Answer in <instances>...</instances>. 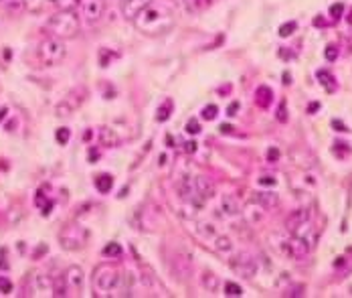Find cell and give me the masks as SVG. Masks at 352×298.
<instances>
[{
    "label": "cell",
    "mask_w": 352,
    "mask_h": 298,
    "mask_svg": "<svg viewBox=\"0 0 352 298\" xmlns=\"http://www.w3.org/2000/svg\"><path fill=\"white\" fill-rule=\"evenodd\" d=\"M53 7L57 11H75V7H79V0H53Z\"/></svg>",
    "instance_id": "cell-27"
},
{
    "label": "cell",
    "mask_w": 352,
    "mask_h": 298,
    "mask_svg": "<svg viewBox=\"0 0 352 298\" xmlns=\"http://www.w3.org/2000/svg\"><path fill=\"white\" fill-rule=\"evenodd\" d=\"M194 187H196V199H194V207H202L204 201H208L215 195V185L210 183L206 177H196L194 179Z\"/></svg>",
    "instance_id": "cell-11"
},
{
    "label": "cell",
    "mask_w": 352,
    "mask_h": 298,
    "mask_svg": "<svg viewBox=\"0 0 352 298\" xmlns=\"http://www.w3.org/2000/svg\"><path fill=\"white\" fill-rule=\"evenodd\" d=\"M237 110H239V104H237V102H233V104L229 106V110H227V114H229V116L233 118V116H237V114H235Z\"/></svg>",
    "instance_id": "cell-42"
},
{
    "label": "cell",
    "mask_w": 352,
    "mask_h": 298,
    "mask_svg": "<svg viewBox=\"0 0 352 298\" xmlns=\"http://www.w3.org/2000/svg\"><path fill=\"white\" fill-rule=\"evenodd\" d=\"M271 102H273V92H271V88L259 86V88L255 90V104H257L259 108H269Z\"/></svg>",
    "instance_id": "cell-19"
},
{
    "label": "cell",
    "mask_w": 352,
    "mask_h": 298,
    "mask_svg": "<svg viewBox=\"0 0 352 298\" xmlns=\"http://www.w3.org/2000/svg\"><path fill=\"white\" fill-rule=\"evenodd\" d=\"M275 177H271V175H263V177H259L257 179V185H261V187H275Z\"/></svg>",
    "instance_id": "cell-35"
},
{
    "label": "cell",
    "mask_w": 352,
    "mask_h": 298,
    "mask_svg": "<svg viewBox=\"0 0 352 298\" xmlns=\"http://www.w3.org/2000/svg\"><path fill=\"white\" fill-rule=\"evenodd\" d=\"M277 120L279 122H286L288 116H286V104H279V110H277Z\"/></svg>",
    "instance_id": "cell-41"
},
{
    "label": "cell",
    "mask_w": 352,
    "mask_h": 298,
    "mask_svg": "<svg viewBox=\"0 0 352 298\" xmlns=\"http://www.w3.org/2000/svg\"><path fill=\"white\" fill-rule=\"evenodd\" d=\"M67 55V49H65V43L63 39H57V37H47L39 43L37 47V57L43 65H59Z\"/></svg>",
    "instance_id": "cell-4"
},
{
    "label": "cell",
    "mask_w": 352,
    "mask_h": 298,
    "mask_svg": "<svg viewBox=\"0 0 352 298\" xmlns=\"http://www.w3.org/2000/svg\"><path fill=\"white\" fill-rule=\"evenodd\" d=\"M5 3H7V0H0V5H5Z\"/></svg>",
    "instance_id": "cell-48"
},
{
    "label": "cell",
    "mask_w": 352,
    "mask_h": 298,
    "mask_svg": "<svg viewBox=\"0 0 352 298\" xmlns=\"http://www.w3.org/2000/svg\"><path fill=\"white\" fill-rule=\"evenodd\" d=\"M255 201L265 211H269V209H275L279 205V195L275 191H259V193H255Z\"/></svg>",
    "instance_id": "cell-16"
},
{
    "label": "cell",
    "mask_w": 352,
    "mask_h": 298,
    "mask_svg": "<svg viewBox=\"0 0 352 298\" xmlns=\"http://www.w3.org/2000/svg\"><path fill=\"white\" fill-rule=\"evenodd\" d=\"M87 238H89L87 230L77 226V223H67V226L59 232V244L63 250H69V252H75V250L83 248Z\"/></svg>",
    "instance_id": "cell-5"
},
{
    "label": "cell",
    "mask_w": 352,
    "mask_h": 298,
    "mask_svg": "<svg viewBox=\"0 0 352 298\" xmlns=\"http://www.w3.org/2000/svg\"><path fill=\"white\" fill-rule=\"evenodd\" d=\"M79 11H81V19L93 25L105 13V0H79Z\"/></svg>",
    "instance_id": "cell-8"
},
{
    "label": "cell",
    "mask_w": 352,
    "mask_h": 298,
    "mask_svg": "<svg viewBox=\"0 0 352 298\" xmlns=\"http://www.w3.org/2000/svg\"><path fill=\"white\" fill-rule=\"evenodd\" d=\"M231 130H233V128H231V126H225V124H223V126H221V132H223V134H229V132H231Z\"/></svg>",
    "instance_id": "cell-45"
},
{
    "label": "cell",
    "mask_w": 352,
    "mask_h": 298,
    "mask_svg": "<svg viewBox=\"0 0 352 298\" xmlns=\"http://www.w3.org/2000/svg\"><path fill=\"white\" fill-rule=\"evenodd\" d=\"M277 159H279V151H277V148H269V151H267V161L275 163Z\"/></svg>",
    "instance_id": "cell-40"
},
{
    "label": "cell",
    "mask_w": 352,
    "mask_h": 298,
    "mask_svg": "<svg viewBox=\"0 0 352 298\" xmlns=\"http://www.w3.org/2000/svg\"><path fill=\"white\" fill-rule=\"evenodd\" d=\"M196 230H198V234H200V236H202L206 242H210V240H213V238L219 234V232H217V228L213 226V223H206V221L198 223V228H196Z\"/></svg>",
    "instance_id": "cell-25"
},
{
    "label": "cell",
    "mask_w": 352,
    "mask_h": 298,
    "mask_svg": "<svg viewBox=\"0 0 352 298\" xmlns=\"http://www.w3.org/2000/svg\"><path fill=\"white\" fill-rule=\"evenodd\" d=\"M184 146H186V153H194L196 151V144L194 142H186Z\"/></svg>",
    "instance_id": "cell-43"
},
{
    "label": "cell",
    "mask_w": 352,
    "mask_h": 298,
    "mask_svg": "<svg viewBox=\"0 0 352 298\" xmlns=\"http://www.w3.org/2000/svg\"><path fill=\"white\" fill-rule=\"evenodd\" d=\"M200 286L206 290V292H217L219 290V276L215 272H202L200 276Z\"/></svg>",
    "instance_id": "cell-20"
},
{
    "label": "cell",
    "mask_w": 352,
    "mask_h": 298,
    "mask_svg": "<svg viewBox=\"0 0 352 298\" xmlns=\"http://www.w3.org/2000/svg\"><path fill=\"white\" fill-rule=\"evenodd\" d=\"M208 244H210V248H213L217 254H223V256H225V254L229 256V254L233 252V242H231V238H227V236H223V234H217Z\"/></svg>",
    "instance_id": "cell-18"
},
{
    "label": "cell",
    "mask_w": 352,
    "mask_h": 298,
    "mask_svg": "<svg viewBox=\"0 0 352 298\" xmlns=\"http://www.w3.org/2000/svg\"><path fill=\"white\" fill-rule=\"evenodd\" d=\"M231 268L241 278H253L257 274V260L251 254L241 252V254H237V256L231 258Z\"/></svg>",
    "instance_id": "cell-7"
},
{
    "label": "cell",
    "mask_w": 352,
    "mask_h": 298,
    "mask_svg": "<svg viewBox=\"0 0 352 298\" xmlns=\"http://www.w3.org/2000/svg\"><path fill=\"white\" fill-rule=\"evenodd\" d=\"M172 23H174V17H172L170 7L164 3H158V0H152V3L134 19L136 29L140 33H146V35H162L172 27Z\"/></svg>",
    "instance_id": "cell-1"
},
{
    "label": "cell",
    "mask_w": 352,
    "mask_h": 298,
    "mask_svg": "<svg viewBox=\"0 0 352 298\" xmlns=\"http://www.w3.org/2000/svg\"><path fill=\"white\" fill-rule=\"evenodd\" d=\"M223 292H225V296H243V288L237 282H225Z\"/></svg>",
    "instance_id": "cell-29"
},
{
    "label": "cell",
    "mask_w": 352,
    "mask_h": 298,
    "mask_svg": "<svg viewBox=\"0 0 352 298\" xmlns=\"http://www.w3.org/2000/svg\"><path fill=\"white\" fill-rule=\"evenodd\" d=\"M176 191H178V197L190 205H194V199H196V187H194V179L192 177H182L178 183H176Z\"/></svg>",
    "instance_id": "cell-12"
},
{
    "label": "cell",
    "mask_w": 352,
    "mask_h": 298,
    "mask_svg": "<svg viewBox=\"0 0 352 298\" xmlns=\"http://www.w3.org/2000/svg\"><path fill=\"white\" fill-rule=\"evenodd\" d=\"M79 15L75 11H57L47 21V33L57 39H73L79 33Z\"/></svg>",
    "instance_id": "cell-2"
},
{
    "label": "cell",
    "mask_w": 352,
    "mask_h": 298,
    "mask_svg": "<svg viewBox=\"0 0 352 298\" xmlns=\"http://www.w3.org/2000/svg\"><path fill=\"white\" fill-rule=\"evenodd\" d=\"M170 268H172V274L180 280H186L192 272V256L186 254V252H176L170 260Z\"/></svg>",
    "instance_id": "cell-10"
},
{
    "label": "cell",
    "mask_w": 352,
    "mask_h": 298,
    "mask_svg": "<svg viewBox=\"0 0 352 298\" xmlns=\"http://www.w3.org/2000/svg\"><path fill=\"white\" fill-rule=\"evenodd\" d=\"M324 55H326V59H328V61H336V59H338V49H336L334 45H328Z\"/></svg>",
    "instance_id": "cell-37"
},
{
    "label": "cell",
    "mask_w": 352,
    "mask_h": 298,
    "mask_svg": "<svg viewBox=\"0 0 352 298\" xmlns=\"http://www.w3.org/2000/svg\"><path fill=\"white\" fill-rule=\"evenodd\" d=\"M221 209L227 217H237L241 215V203L237 201L235 195H223L221 197Z\"/></svg>",
    "instance_id": "cell-17"
},
{
    "label": "cell",
    "mask_w": 352,
    "mask_h": 298,
    "mask_svg": "<svg viewBox=\"0 0 352 298\" xmlns=\"http://www.w3.org/2000/svg\"><path fill=\"white\" fill-rule=\"evenodd\" d=\"M35 280H37V288L39 290H53V282H55L53 278H49L45 274H37Z\"/></svg>",
    "instance_id": "cell-28"
},
{
    "label": "cell",
    "mask_w": 352,
    "mask_h": 298,
    "mask_svg": "<svg viewBox=\"0 0 352 298\" xmlns=\"http://www.w3.org/2000/svg\"><path fill=\"white\" fill-rule=\"evenodd\" d=\"M186 3H188V5H196V3H198V0H186Z\"/></svg>",
    "instance_id": "cell-46"
},
{
    "label": "cell",
    "mask_w": 352,
    "mask_h": 298,
    "mask_svg": "<svg viewBox=\"0 0 352 298\" xmlns=\"http://www.w3.org/2000/svg\"><path fill=\"white\" fill-rule=\"evenodd\" d=\"M310 221H312V211L306 209V207H300V209L292 211L290 217L286 219V230H288V234H298L308 226Z\"/></svg>",
    "instance_id": "cell-9"
},
{
    "label": "cell",
    "mask_w": 352,
    "mask_h": 298,
    "mask_svg": "<svg viewBox=\"0 0 352 298\" xmlns=\"http://www.w3.org/2000/svg\"><path fill=\"white\" fill-rule=\"evenodd\" d=\"M9 262H7V250H0V270H9Z\"/></svg>",
    "instance_id": "cell-39"
},
{
    "label": "cell",
    "mask_w": 352,
    "mask_h": 298,
    "mask_svg": "<svg viewBox=\"0 0 352 298\" xmlns=\"http://www.w3.org/2000/svg\"><path fill=\"white\" fill-rule=\"evenodd\" d=\"M120 280H122V272L115 264L111 262H103L99 266H95L93 270V290L97 296H107L111 294V290H115L120 286Z\"/></svg>",
    "instance_id": "cell-3"
},
{
    "label": "cell",
    "mask_w": 352,
    "mask_h": 298,
    "mask_svg": "<svg viewBox=\"0 0 352 298\" xmlns=\"http://www.w3.org/2000/svg\"><path fill=\"white\" fill-rule=\"evenodd\" d=\"M55 140L59 142V144H67L69 140H71V130L69 128H57V132H55Z\"/></svg>",
    "instance_id": "cell-31"
},
{
    "label": "cell",
    "mask_w": 352,
    "mask_h": 298,
    "mask_svg": "<svg viewBox=\"0 0 352 298\" xmlns=\"http://www.w3.org/2000/svg\"><path fill=\"white\" fill-rule=\"evenodd\" d=\"M103 256H105V258H120V256H122V246L115 244V242L107 244V246L103 248Z\"/></svg>",
    "instance_id": "cell-30"
},
{
    "label": "cell",
    "mask_w": 352,
    "mask_h": 298,
    "mask_svg": "<svg viewBox=\"0 0 352 298\" xmlns=\"http://www.w3.org/2000/svg\"><path fill=\"white\" fill-rule=\"evenodd\" d=\"M316 78L320 80V84L328 90V92H334L336 90V80H334V76L330 71H326V69H318L316 71Z\"/></svg>",
    "instance_id": "cell-22"
},
{
    "label": "cell",
    "mask_w": 352,
    "mask_h": 298,
    "mask_svg": "<svg viewBox=\"0 0 352 298\" xmlns=\"http://www.w3.org/2000/svg\"><path fill=\"white\" fill-rule=\"evenodd\" d=\"M186 134H190V136H196L198 132H200V124H198V120H188L186 122Z\"/></svg>",
    "instance_id": "cell-34"
},
{
    "label": "cell",
    "mask_w": 352,
    "mask_h": 298,
    "mask_svg": "<svg viewBox=\"0 0 352 298\" xmlns=\"http://www.w3.org/2000/svg\"><path fill=\"white\" fill-rule=\"evenodd\" d=\"M150 3L152 0H122V15L130 21H134Z\"/></svg>",
    "instance_id": "cell-13"
},
{
    "label": "cell",
    "mask_w": 352,
    "mask_h": 298,
    "mask_svg": "<svg viewBox=\"0 0 352 298\" xmlns=\"http://www.w3.org/2000/svg\"><path fill=\"white\" fill-rule=\"evenodd\" d=\"M172 100H164L162 104H160V108H158V114H156V120L158 122H166L168 118H170V114H172Z\"/></svg>",
    "instance_id": "cell-26"
},
{
    "label": "cell",
    "mask_w": 352,
    "mask_h": 298,
    "mask_svg": "<svg viewBox=\"0 0 352 298\" xmlns=\"http://www.w3.org/2000/svg\"><path fill=\"white\" fill-rule=\"evenodd\" d=\"M342 13H344V5H332L330 7V15H332V19H338V17H342Z\"/></svg>",
    "instance_id": "cell-38"
},
{
    "label": "cell",
    "mask_w": 352,
    "mask_h": 298,
    "mask_svg": "<svg viewBox=\"0 0 352 298\" xmlns=\"http://www.w3.org/2000/svg\"><path fill=\"white\" fill-rule=\"evenodd\" d=\"M217 112H219V108H217L215 104L204 106V108H202V120H215V118H217Z\"/></svg>",
    "instance_id": "cell-32"
},
{
    "label": "cell",
    "mask_w": 352,
    "mask_h": 298,
    "mask_svg": "<svg viewBox=\"0 0 352 298\" xmlns=\"http://www.w3.org/2000/svg\"><path fill=\"white\" fill-rule=\"evenodd\" d=\"M243 215H245V219L251 223V226H257V223H261L263 219H265V209L257 203V201H253V203H249V205H245V209L241 211Z\"/></svg>",
    "instance_id": "cell-15"
},
{
    "label": "cell",
    "mask_w": 352,
    "mask_h": 298,
    "mask_svg": "<svg viewBox=\"0 0 352 298\" xmlns=\"http://www.w3.org/2000/svg\"><path fill=\"white\" fill-rule=\"evenodd\" d=\"M7 114H9V108H0V122H5Z\"/></svg>",
    "instance_id": "cell-44"
},
{
    "label": "cell",
    "mask_w": 352,
    "mask_h": 298,
    "mask_svg": "<svg viewBox=\"0 0 352 298\" xmlns=\"http://www.w3.org/2000/svg\"><path fill=\"white\" fill-rule=\"evenodd\" d=\"M111 187H113V177L111 175H107V173H103V175H99V177H95V189L99 191V193H109L111 191Z\"/></svg>",
    "instance_id": "cell-23"
},
{
    "label": "cell",
    "mask_w": 352,
    "mask_h": 298,
    "mask_svg": "<svg viewBox=\"0 0 352 298\" xmlns=\"http://www.w3.org/2000/svg\"><path fill=\"white\" fill-rule=\"evenodd\" d=\"M281 246H284V254L290 256L292 260H304L310 254V248H312L310 242L304 236H298V234H290L288 238H284Z\"/></svg>",
    "instance_id": "cell-6"
},
{
    "label": "cell",
    "mask_w": 352,
    "mask_h": 298,
    "mask_svg": "<svg viewBox=\"0 0 352 298\" xmlns=\"http://www.w3.org/2000/svg\"><path fill=\"white\" fill-rule=\"evenodd\" d=\"M101 142H103L105 146H118V144L122 142V138L115 134V130H111V128H101Z\"/></svg>",
    "instance_id": "cell-24"
},
{
    "label": "cell",
    "mask_w": 352,
    "mask_h": 298,
    "mask_svg": "<svg viewBox=\"0 0 352 298\" xmlns=\"http://www.w3.org/2000/svg\"><path fill=\"white\" fill-rule=\"evenodd\" d=\"M296 27H298V25H296L294 21H292V23H286V25H281V27H279V37H290V35L296 31Z\"/></svg>",
    "instance_id": "cell-33"
},
{
    "label": "cell",
    "mask_w": 352,
    "mask_h": 298,
    "mask_svg": "<svg viewBox=\"0 0 352 298\" xmlns=\"http://www.w3.org/2000/svg\"><path fill=\"white\" fill-rule=\"evenodd\" d=\"M23 3H25V9L33 15H41L49 7H53V0H23Z\"/></svg>",
    "instance_id": "cell-21"
},
{
    "label": "cell",
    "mask_w": 352,
    "mask_h": 298,
    "mask_svg": "<svg viewBox=\"0 0 352 298\" xmlns=\"http://www.w3.org/2000/svg\"><path fill=\"white\" fill-rule=\"evenodd\" d=\"M0 292H3V294H11L13 292V282L9 278H5V276H0Z\"/></svg>",
    "instance_id": "cell-36"
},
{
    "label": "cell",
    "mask_w": 352,
    "mask_h": 298,
    "mask_svg": "<svg viewBox=\"0 0 352 298\" xmlns=\"http://www.w3.org/2000/svg\"><path fill=\"white\" fill-rule=\"evenodd\" d=\"M348 23H352V13H350V17H348Z\"/></svg>",
    "instance_id": "cell-47"
},
{
    "label": "cell",
    "mask_w": 352,
    "mask_h": 298,
    "mask_svg": "<svg viewBox=\"0 0 352 298\" xmlns=\"http://www.w3.org/2000/svg\"><path fill=\"white\" fill-rule=\"evenodd\" d=\"M63 278H65L69 290H73V292L81 290V286H83V270L79 266H69L67 272L63 274Z\"/></svg>",
    "instance_id": "cell-14"
}]
</instances>
